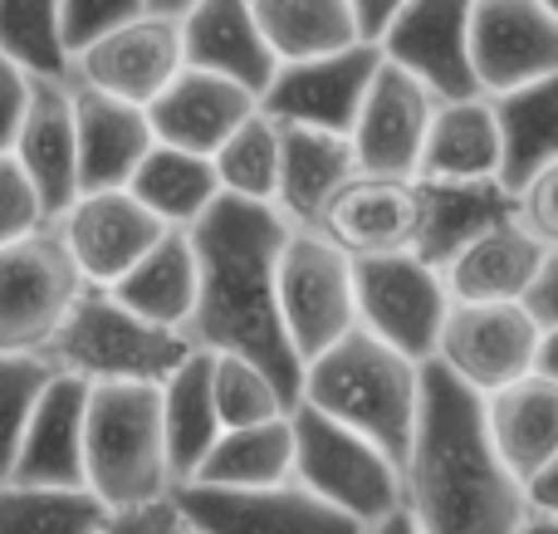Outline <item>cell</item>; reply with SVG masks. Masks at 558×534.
Wrapping results in <instances>:
<instances>
[{
  "label": "cell",
  "mask_w": 558,
  "mask_h": 534,
  "mask_svg": "<svg viewBox=\"0 0 558 534\" xmlns=\"http://www.w3.org/2000/svg\"><path fill=\"white\" fill-rule=\"evenodd\" d=\"M202 265V300L192 314V339L211 353L255 359L284 388L289 402L304 392V363L284 333L279 314V251L289 221L275 202H245L221 192L202 221L186 226Z\"/></svg>",
  "instance_id": "6da1fadb"
},
{
  "label": "cell",
  "mask_w": 558,
  "mask_h": 534,
  "mask_svg": "<svg viewBox=\"0 0 558 534\" xmlns=\"http://www.w3.org/2000/svg\"><path fill=\"white\" fill-rule=\"evenodd\" d=\"M402 500L426 534H514L530 510L524 481L490 437L485 392L461 383L441 359L422 363V408Z\"/></svg>",
  "instance_id": "7a4b0ae2"
},
{
  "label": "cell",
  "mask_w": 558,
  "mask_h": 534,
  "mask_svg": "<svg viewBox=\"0 0 558 534\" xmlns=\"http://www.w3.org/2000/svg\"><path fill=\"white\" fill-rule=\"evenodd\" d=\"M304 402L318 412L357 427L367 441L387 451L407 471L416 437V408H422V363L407 359L373 329H348L333 349L304 363Z\"/></svg>",
  "instance_id": "3957f363"
},
{
  "label": "cell",
  "mask_w": 558,
  "mask_h": 534,
  "mask_svg": "<svg viewBox=\"0 0 558 534\" xmlns=\"http://www.w3.org/2000/svg\"><path fill=\"white\" fill-rule=\"evenodd\" d=\"M84 481L113 510L177 486L157 383H94L84 417Z\"/></svg>",
  "instance_id": "277c9868"
},
{
  "label": "cell",
  "mask_w": 558,
  "mask_h": 534,
  "mask_svg": "<svg viewBox=\"0 0 558 534\" xmlns=\"http://www.w3.org/2000/svg\"><path fill=\"white\" fill-rule=\"evenodd\" d=\"M192 349L196 339L186 329L147 324L143 314L118 304L113 290L84 284L45 353L88 383H157L162 388Z\"/></svg>",
  "instance_id": "5b68a950"
},
{
  "label": "cell",
  "mask_w": 558,
  "mask_h": 534,
  "mask_svg": "<svg viewBox=\"0 0 558 534\" xmlns=\"http://www.w3.org/2000/svg\"><path fill=\"white\" fill-rule=\"evenodd\" d=\"M289 422H294V481L318 500L338 506L357 525H373L402 500V466L357 427L328 417L304 398L289 408Z\"/></svg>",
  "instance_id": "8992f818"
},
{
  "label": "cell",
  "mask_w": 558,
  "mask_h": 534,
  "mask_svg": "<svg viewBox=\"0 0 558 534\" xmlns=\"http://www.w3.org/2000/svg\"><path fill=\"white\" fill-rule=\"evenodd\" d=\"M279 314L299 363L318 359L348 329H357L353 255L318 226H294L279 251Z\"/></svg>",
  "instance_id": "52a82bcc"
},
{
  "label": "cell",
  "mask_w": 558,
  "mask_h": 534,
  "mask_svg": "<svg viewBox=\"0 0 558 534\" xmlns=\"http://www.w3.org/2000/svg\"><path fill=\"white\" fill-rule=\"evenodd\" d=\"M84 284L59 221L0 245V349L45 353Z\"/></svg>",
  "instance_id": "ba28073f"
},
{
  "label": "cell",
  "mask_w": 558,
  "mask_h": 534,
  "mask_svg": "<svg viewBox=\"0 0 558 534\" xmlns=\"http://www.w3.org/2000/svg\"><path fill=\"white\" fill-rule=\"evenodd\" d=\"M353 284L363 329H373L377 339H387L416 363L436 359L446 314H451V290H446L441 265H432L416 251L353 255Z\"/></svg>",
  "instance_id": "9c48e42d"
},
{
  "label": "cell",
  "mask_w": 558,
  "mask_h": 534,
  "mask_svg": "<svg viewBox=\"0 0 558 534\" xmlns=\"http://www.w3.org/2000/svg\"><path fill=\"white\" fill-rule=\"evenodd\" d=\"M539 339H544V324L524 310V300H505V304H456L451 300L436 359L461 383H471L475 392L490 398V392L520 383L524 373H534Z\"/></svg>",
  "instance_id": "30bf717a"
},
{
  "label": "cell",
  "mask_w": 558,
  "mask_h": 534,
  "mask_svg": "<svg viewBox=\"0 0 558 534\" xmlns=\"http://www.w3.org/2000/svg\"><path fill=\"white\" fill-rule=\"evenodd\" d=\"M172 496L182 500L186 520L206 534H363L353 515H343L338 506L318 500L299 481H279V486H172Z\"/></svg>",
  "instance_id": "8fae6325"
},
{
  "label": "cell",
  "mask_w": 558,
  "mask_h": 534,
  "mask_svg": "<svg viewBox=\"0 0 558 534\" xmlns=\"http://www.w3.org/2000/svg\"><path fill=\"white\" fill-rule=\"evenodd\" d=\"M377 64H383V49L373 39H357V45L318 54V59H284L275 69L270 88L260 94V108L279 118V123L353 133L357 108H363Z\"/></svg>",
  "instance_id": "7c38bea8"
},
{
  "label": "cell",
  "mask_w": 558,
  "mask_h": 534,
  "mask_svg": "<svg viewBox=\"0 0 558 534\" xmlns=\"http://www.w3.org/2000/svg\"><path fill=\"white\" fill-rule=\"evenodd\" d=\"M471 10L475 0H407L383 29L377 49L422 78L436 98H465L481 94L471 64Z\"/></svg>",
  "instance_id": "4fadbf2b"
},
{
  "label": "cell",
  "mask_w": 558,
  "mask_h": 534,
  "mask_svg": "<svg viewBox=\"0 0 558 534\" xmlns=\"http://www.w3.org/2000/svg\"><path fill=\"white\" fill-rule=\"evenodd\" d=\"M318 231L333 235L348 255H397L416 251L426 231L422 177L353 172L318 216Z\"/></svg>",
  "instance_id": "5bb4252c"
},
{
  "label": "cell",
  "mask_w": 558,
  "mask_h": 534,
  "mask_svg": "<svg viewBox=\"0 0 558 534\" xmlns=\"http://www.w3.org/2000/svg\"><path fill=\"white\" fill-rule=\"evenodd\" d=\"M64 245L74 265L84 270L88 284H113L128 275L172 226L157 211H147L128 186H98V192H78L74 206L59 216Z\"/></svg>",
  "instance_id": "9a60e30c"
},
{
  "label": "cell",
  "mask_w": 558,
  "mask_h": 534,
  "mask_svg": "<svg viewBox=\"0 0 558 534\" xmlns=\"http://www.w3.org/2000/svg\"><path fill=\"white\" fill-rule=\"evenodd\" d=\"M471 64L481 94H510L558 69V20L544 0H475Z\"/></svg>",
  "instance_id": "2e32d148"
},
{
  "label": "cell",
  "mask_w": 558,
  "mask_h": 534,
  "mask_svg": "<svg viewBox=\"0 0 558 534\" xmlns=\"http://www.w3.org/2000/svg\"><path fill=\"white\" fill-rule=\"evenodd\" d=\"M186 54H182V25L172 15H147L118 25L113 35L94 39L88 49L74 54V74L78 84L98 88V94L128 98V104H153L177 74H182Z\"/></svg>",
  "instance_id": "e0dca14e"
},
{
  "label": "cell",
  "mask_w": 558,
  "mask_h": 534,
  "mask_svg": "<svg viewBox=\"0 0 558 534\" xmlns=\"http://www.w3.org/2000/svg\"><path fill=\"white\" fill-rule=\"evenodd\" d=\"M436 113V94L412 78L407 69H397L392 59H383L367 84V98L357 108L353 123V153L357 172H383V177H416L426 147V128Z\"/></svg>",
  "instance_id": "ac0fdd59"
},
{
  "label": "cell",
  "mask_w": 558,
  "mask_h": 534,
  "mask_svg": "<svg viewBox=\"0 0 558 534\" xmlns=\"http://www.w3.org/2000/svg\"><path fill=\"white\" fill-rule=\"evenodd\" d=\"M88 392L94 383L78 373L59 368L49 388L39 392L29 427L20 437L15 466L5 481H25V486H88L84 481V417H88Z\"/></svg>",
  "instance_id": "d6986e66"
},
{
  "label": "cell",
  "mask_w": 558,
  "mask_h": 534,
  "mask_svg": "<svg viewBox=\"0 0 558 534\" xmlns=\"http://www.w3.org/2000/svg\"><path fill=\"white\" fill-rule=\"evenodd\" d=\"M255 108H260V94H251L245 84L211 74V69L182 64V74L147 104V118H153L157 143L192 147V153L211 157Z\"/></svg>",
  "instance_id": "ffe728a7"
},
{
  "label": "cell",
  "mask_w": 558,
  "mask_h": 534,
  "mask_svg": "<svg viewBox=\"0 0 558 534\" xmlns=\"http://www.w3.org/2000/svg\"><path fill=\"white\" fill-rule=\"evenodd\" d=\"M10 157L35 182L49 221H59L74 206V196L84 192L78 186V123H74L69 78H35V98H29V113L20 123Z\"/></svg>",
  "instance_id": "44dd1931"
},
{
  "label": "cell",
  "mask_w": 558,
  "mask_h": 534,
  "mask_svg": "<svg viewBox=\"0 0 558 534\" xmlns=\"http://www.w3.org/2000/svg\"><path fill=\"white\" fill-rule=\"evenodd\" d=\"M182 54L186 64L226 74L251 94H265L279 69L275 45L255 15V0H196L182 20Z\"/></svg>",
  "instance_id": "7402d4cb"
},
{
  "label": "cell",
  "mask_w": 558,
  "mask_h": 534,
  "mask_svg": "<svg viewBox=\"0 0 558 534\" xmlns=\"http://www.w3.org/2000/svg\"><path fill=\"white\" fill-rule=\"evenodd\" d=\"M74 94V123H78V186L98 192V186H128L147 153H153L157 133L143 104L98 94V88L69 78Z\"/></svg>",
  "instance_id": "603a6c76"
},
{
  "label": "cell",
  "mask_w": 558,
  "mask_h": 534,
  "mask_svg": "<svg viewBox=\"0 0 558 534\" xmlns=\"http://www.w3.org/2000/svg\"><path fill=\"white\" fill-rule=\"evenodd\" d=\"M544 255H549V245L520 216H510V221L481 231L475 241H465L441 265V275L456 304H505V300H524L530 294Z\"/></svg>",
  "instance_id": "cb8c5ba5"
},
{
  "label": "cell",
  "mask_w": 558,
  "mask_h": 534,
  "mask_svg": "<svg viewBox=\"0 0 558 534\" xmlns=\"http://www.w3.org/2000/svg\"><path fill=\"white\" fill-rule=\"evenodd\" d=\"M505 172V133L490 94L436 98L432 128H426L422 167L426 182H485Z\"/></svg>",
  "instance_id": "d4e9b609"
},
{
  "label": "cell",
  "mask_w": 558,
  "mask_h": 534,
  "mask_svg": "<svg viewBox=\"0 0 558 534\" xmlns=\"http://www.w3.org/2000/svg\"><path fill=\"white\" fill-rule=\"evenodd\" d=\"M279 123V118H275ZM357 172V153L348 133L308 123H279V211L294 226H318L333 192Z\"/></svg>",
  "instance_id": "484cf974"
},
{
  "label": "cell",
  "mask_w": 558,
  "mask_h": 534,
  "mask_svg": "<svg viewBox=\"0 0 558 534\" xmlns=\"http://www.w3.org/2000/svg\"><path fill=\"white\" fill-rule=\"evenodd\" d=\"M108 290H113L118 304L143 314L147 324L192 333V314H196V300H202V265H196L192 231L172 226V231H167L133 270L118 275Z\"/></svg>",
  "instance_id": "4316f807"
},
{
  "label": "cell",
  "mask_w": 558,
  "mask_h": 534,
  "mask_svg": "<svg viewBox=\"0 0 558 534\" xmlns=\"http://www.w3.org/2000/svg\"><path fill=\"white\" fill-rule=\"evenodd\" d=\"M211 368H216V353L196 343L172 368V378L162 383V437H167V461H172L177 486L196 476L206 451H211L216 437L226 432L221 408H216Z\"/></svg>",
  "instance_id": "83f0119b"
},
{
  "label": "cell",
  "mask_w": 558,
  "mask_h": 534,
  "mask_svg": "<svg viewBox=\"0 0 558 534\" xmlns=\"http://www.w3.org/2000/svg\"><path fill=\"white\" fill-rule=\"evenodd\" d=\"M485 417L510 471L530 481L558 451V383L544 373H524L520 383L485 398Z\"/></svg>",
  "instance_id": "f1b7e54d"
},
{
  "label": "cell",
  "mask_w": 558,
  "mask_h": 534,
  "mask_svg": "<svg viewBox=\"0 0 558 534\" xmlns=\"http://www.w3.org/2000/svg\"><path fill=\"white\" fill-rule=\"evenodd\" d=\"M422 192H426V231L416 255H426L432 265H446L465 241L520 216V202H514V192L500 177H485V182H426L422 177Z\"/></svg>",
  "instance_id": "f546056e"
},
{
  "label": "cell",
  "mask_w": 558,
  "mask_h": 534,
  "mask_svg": "<svg viewBox=\"0 0 558 534\" xmlns=\"http://www.w3.org/2000/svg\"><path fill=\"white\" fill-rule=\"evenodd\" d=\"M192 481L196 486H231V490L294 481V422H289V412L270 422H255V427H226Z\"/></svg>",
  "instance_id": "4dcf8cb0"
},
{
  "label": "cell",
  "mask_w": 558,
  "mask_h": 534,
  "mask_svg": "<svg viewBox=\"0 0 558 534\" xmlns=\"http://www.w3.org/2000/svg\"><path fill=\"white\" fill-rule=\"evenodd\" d=\"M128 192L157 211L167 226H196L202 211H211V202L221 196V177H216V162L206 153H192V147H172V143H153V153L137 162Z\"/></svg>",
  "instance_id": "1f68e13d"
},
{
  "label": "cell",
  "mask_w": 558,
  "mask_h": 534,
  "mask_svg": "<svg viewBox=\"0 0 558 534\" xmlns=\"http://www.w3.org/2000/svg\"><path fill=\"white\" fill-rule=\"evenodd\" d=\"M505 133V172L500 182L520 192L539 167L558 162V69L534 84H520L510 94H495Z\"/></svg>",
  "instance_id": "d6a6232c"
},
{
  "label": "cell",
  "mask_w": 558,
  "mask_h": 534,
  "mask_svg": "<svg viewBox=\"0 0 558 534\" xmlns=\"http://www.w3.org/2000/svg\"><path fill=\"white\" fill-rule=\"evenodd\" d=\"M255 15L265 25V39L284 59H318L348 49L363 39V25L353 15V0H255Z\"/></svg>",
  "instance_id": "836d02e7"
},
{
  "label": "cell",
  "mask_w": 558,
  "mask_h": 534,
  "mask_svg": "<svg viewBox=\"0 0 558 534\" xmlns=\"http://www.w3.org/2000/svg\"><path fill=\"white\" fill-rule=\"evenodd\" d=\"M108 510L88 486L0 481V534H98Z\"/></svg>",
  "instance_id": "e575fe53"
},
{
  "label": "cell",
  "mask_w": 558,
  "mask_h": 534,
  "mask_svg": "<svg viewBox=\"0 0 558 534\" xmlns=\"http://www.w3.org/2000/svg\"><path fill=\"white\" fill-rule=\"evenodd\" d=\"M0 54L35 78H69L74 54L64 45L59 0H0Z\"/></svg>",
  "instance_id": "d590c367"
},
{
  "label": "cell",
  "mask_w": 558,
  "mask_h": 534,
  "mask_svg": "<svg viewBox=\"0 0 558 534\" xmlns=\"http://www.w3.org/2000/svg\"><path fill=\"white\" fill-rule=\"evenodd\" d=\"M221 192L245 202H279V123L255 108L231 137L211 153Z\"/></svg>",
  "instance_id": "8d00e7d4"
},
{
  "label": "cell",
  "mask_w": 558,
  "mask_h": 534,
  "mask_svg": "<svg viewBox=\"0 0 558 534\" xmlns=\"http://www.w3.org/2000/svg\"><path fill=\"white\" fill-rule=\"evenodd\" d=\"M211 383H216V408H221L226 427H255V422L284 417L294 408L270 373L255 359H241V353H216Z\"/></svg>",
  "instance_id": "74e56055"
},
{
  "label": "cell",
  "mask_w": 558,
  "mask_h": 534,
  "mask_svg": "<svg viewBox=\"0 0 558 534\" xmlns=\"http://www.w3.org/2000/svg\"><path fill=\"white\" fill-rule=\"evenodd\" d=\"M59 373V363L49 353H10L0 349V481L15 466L20 437L29 427L39 392L49 388V378Z\"/></svg>",
  "instance_id": "f35d334b"
},
{
  "label": "cell",
  "mask_w": 558,
  "mask_h": 534,
  "mask_svg": "<svg viewBox=\"0 0 558 534\" xmlns=\"http://www.w3.org/2000/svg\"><path fill=\"white\" fill-rule=\"evenodd\" d=\"M147 15V0H59V20H64V45L69 54L88 49L94 39L113 35L118 25Z\"/></svg>",
  "instance_id": "ab89813d"
},
{
  "label": "cell",
  "mask_w": 558,
  "mask_h": 534,
  "mask_svg": "<svg viewBox=\"0 0 558 534\" xmlns=\"http://www.w3.org/2000/svg\"><path fill=\"white\" fill-rule=\"evenodd\" d=\"M39 226H49L45 202H39L35 182L25 177V167L5 153L0 157V245L20 241V235L39 231Z\"/></svg>",
  "instance_id": "60d3db41"
},
{
  "label": "cell",
  "mask_w": 558,
  "mask_h": 534,
  "mask_svg": "<svg viewBox=\"0 0 558 534\" xmlns=\"http://www.w3.org/2000/svg\"><path fill=\"white\" fill-rule=\"evenodd\" d=\"M98 534H192V520H186L182 500L167 490V496L108 510V520L98 525Z\"/></svg>",
  "instance_id": "b9f144b4"
},
{
  "label": "cell",
  "mask_w": 558,
  "mask_h": 534,
  "mask_svg": "<svg viewBox=\"0 0 558 534\" xmlns=\"http://www.w3.org/2000/svg\"><path fill=\"white\" fill-rule=\"evenodd\" d=\"M514 202H520V221L530 226L544 245H558V162L539 167V172L514 192Z\"/></svg>",
  "instance_id": "7bdbcfd3"
},
{
  "label": "cell",
  "mask_w": 558,
  "mask_h": 534,
  "mask_svg": "<svg viewBox=\"0 0 558 534\" xmlns=\"http://www.w3.org/2000/svg\"><path fill=\"white\" fill-rule=\"evenodd\" d=\"M29 98H35V74L20 69L10 54H0V157L15 147L20 123L29 113Z\"/></svg>",
  "instance_id": "ee69618b"
},
{
  "label": "cell",
  "mask_w": 558,
  "mask_h": 534,
  "mask_svg": "<svg viewBox=\"0 0 558 534\" xmlns=\"http://www.w3.org/2000/svg\"><path fill=\"white\" fill-rule=\"evenodd\" d=\"M524 310H530L544 329H554L558 324V245H549V255H544L539 275H534L530 294H524Z\"/></svg>",
  "instance_id": "f6af8a7d"
},
{
  "label": "cell",
  "mask_w": 558,
  "mask_h": 534,
  "mask_svg": "<svg viewBox=\"0 0 558 534\" xmlns=\"http://www.w3.org/2000/svg\"><path fill=\"white\" fill-rule=\"evenodd\" d=\"M407 0H353V15H357V25H363V39H383V29L392 25V15L402 10Z\"/></svg>",
  "instance_id": "bcb514c9"
},
{
  "label": "cell",
  "mask_w": 558,
  "mask_h": 534,
  "mask_svg": "<svg viewBox=\"0 0 558 534\" xmlns=\"http://www.w3.org/2000/svg\"><path fill=\"white\" fill-rule=\"evenodd\" d=\"M524 496H530V506L554 510V515H558V451L544 461L539 471H534L530 481H524Z\"/></svg>",
  "instance_id": "7dc6e473"
},
{
  "label": "cell",
  "mask_w": 558,
  "mask_h": 534,
  "mask_svg": "<svg viewBox=\"0 0 558 534\" xmlns=\"http://www.w3.org/2000/svg\"><path fill=\"white\" fill-rule=\"evenodd\" d=\"M363 534H426V525L416 520V510L407 506V500H397V506L387 510V515H377Z\"/></svg>",
  "instance_id": "c3c4849f"
},
{
  "label": "cell",
  "mask_w": 558,
  "mask_h": 534,
  "mask_svg": "<svg viewBox=\"0 0 558 534\" xmlns=\"http://www.w3.org/2000/svg\"><path fill=\"white\" fill-rule=\"evenodd\" d=\"M534 373H544V378L558 383V324H554V329H544L539 353H534Z\"/></svg>",
  "instance_id": "681fc988"
},
{
  "label": "cell",
  "mask_w": 558,
  "mask_h": 534,
  "mask_svg": "<svg viewBox=\"0 0 558 534\" xmlns=\"http://www.w3.org/2000/svg\"><path fill=\"white\" fill-rule=\"evenodd\" d=\"M514 534H558V515H554V510L530 506V510H524V520H520V530H514Z\"/></svg>",
  "instance_id": "f907efd6"
},
{
  "label": "cell",
  "mask_w": 558,
  "mask_h": 534,
  "mask_svg": "<svg viewBox=\"0 0 558 534\" xmlns=\"http://www.w3.org/2000/svg\"><path fill=\"white\" fill-rule=\"evenodd\" d=\"M192 5H196V0H147V10H157V15H172V20H182Z\"/></svg>",
  "instance_id": "816d5d0a"
},
{
  "label": "cell",
  "mask_w": 558,
  "mask_h": 534,
  "mask_svg": "<svg viewBox=\"0 0 558 534\" xmlns=\"http://www.w3.org/2000/svg\"><path fill=\"white\" fill-rule=\"evenodd\" d=\"M544 5H549V15H554V20H558V0H544Z\"/></svg>",
  "instance_id": "f5cc1de1"
},
{
  "label": "cell",
  "mask_w": 558,
  "mask_h": 534,
  "mask_svg": "<svg viewBox=\"0 0 558 534\" xmlns=\"http://www.w3.org/2000/svg\"><path fill=\"white\" fill-rule=\"evenodd\" d=\"M192 534H206V530H196V525H192Z\"/></svg>",
  "instance_id": "db71d44e"
}]
</instances>
